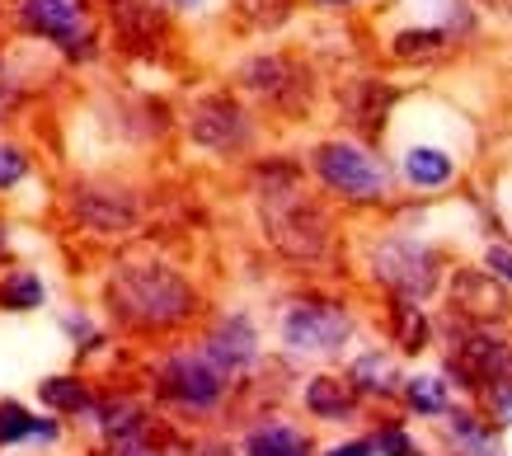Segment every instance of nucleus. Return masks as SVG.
<instances>
[{"label":"nucleus","instance_id":"nucleus-3","mask_svg":"<svg viewBox=\"0 0 512 456\" xmlns=\"http://www.w3.org/2000/svg\"><path fill=\"white\" fill-rule=\"evenodd\" d=\"M24 19L38 33L57 38V43H76L80 38V5L76 0H24Z\"/></svg>","mask_w":512,"mask_h":456},{"label":"nucleus","instance_id":"nucleus-9","mask_svg":"<svg viewBox=\"0 0 512 456\" xmlns=\"http://www.w3.org/2000/svg\"><path fill=\"white\" fill-rule=\"evenodd\" d=\"M24 433H38V424H29L15 405L0 409V438H24Z\"/></svg>","mask_w":512,"mask_h":456},{"label":"nucleus","instance_id":"nucleus-7","mask_svg":"<svg viewBox=\"0 0 512 456\" xmlns=\"http://www.w3.org/2000/svg\"><path fill=\"white\" fill-rule=\"evenodd\" d=\"M212 353H217L221 362H245V358H254V334H249L245 320H231V330L212 339Z\"/></svg>","mask_w":512,"mask_h":456},{"label":"nucleus","instance_id":"nucleus-13","mask_svg":"<svg viewBox=\"0 0 512 456\" xmlns=\"http://www.w3.org/2000/svg\"><path fill=\"white\" fill-rule=\"evenodd\" d=\"M174 5H198V0H174Z\"/></svg>","mask_w":512,"mask_h":456},{"label":"nucleus","instance_id":"nucleus-12","mask_svg":"<svg viewBox=\"0 0 512 456\" xmlns=\"http://www.w3.org/2000/svg\"><path fill=\"white\" fill-rule=\"evenodd\" d=\"M329 456H372V447L367 442H348V447H339V452H329Z\"/></svg>","mask_w":512,"mask_h":456},{"label":"nucleus","instance_id":"nucleus-11","mask_svg":"<svg viewBox=\"0 0 512 456\" xmlns=\"http://www.w3.org/2000/svg\"><path fill=\"white\" fill-rule=\"evenodd\" d=\"M489 268H494V278H503V283H512V250H503V245H494V250H489Z\"/></svg>","mask_w":512,"mask_h":456},{"label":"nucleus","instance_id":"nucleus-4","mask_svg":"<svg viewBox=\"0 0 512 456\" xmlns=\"http://www.w3.org/2000/svg\"><path fill=\"white\" fill-rule=\"evenodd\" d=\"M451 156L442 146H414L409 156H404V179L414 184V189H442L451 179Z\"/></svg>","mask_w":512,"mask_h":456},{"label":"nucleus","instance_id":"nucleus-10","mask_svg":"<svg viewBox=\"0 0 512 456\" xmlns=\"http://www.w3.org/2000/svg\"><path fill=\"white\" fill-rule=\"evenodd\" d=\"M19 174H24V156H19L15 146H0V189L15 184Z\"/></svg>","mask_w":512,"mask_h":456},{"label":"nucleus","instance_id":"nucleus-8","mask_svg":"<svg viewBox=\"0 0 512 456\" xmlns=\"http://www.w3.org/2000/svg\"><path fill=\"white\" fill-rule=\"evenodd\" d=\"M409 395H414V405L428 409V414H437V409L447 405V395H442V381L437 377H419L414 386H409Z\"/></svg>","mask_w":512,"mask_h":456},{"label":"nucleus","instance_id":"nucleus-6","mask_svg":"<svg viewBox=\"0 0 512 456\" xmlns=\"http://www.w3.org/2000/svg\"><path fill=\"white\" fill-rule=\"evenodd\" d=\"M249 456H306V438L282 424L259 428V433L249 438Z\"/></svg>","mask_w":512,"mask_h":456},{"label":"nucleus","instance_id":"nucleus-1","mask_svg":"<svg viewBox=\"0 0 512 456\" xmlns=\"http://www.w3.org/2000/svg\"><path fill=\"white\" fill-rule=\"evenodd\" d=\"M315 170L325 179L329 189L348 193L357 203H372V198H386L390 189V174L386 165L376 156H367L362 146H348V142H329L315 151Z\"/></svg>","mask_w":512,"mask_h":456},{"label":"nucleus","instance_id":"nucleus-2","mask_svg":"<svg viewBox=\"0 0 512 456\" xmlns=\"http://www.w3.org/2000/svg\"><path fill=\"white\" fill-rule=\"evenodd\" d=\"M348 334V315L334 306H296L282 325V339L292 353H334Z\"/></svg>","mask_w":512,"mask_h":456},{"label":"nucleus","instance_id":"nucleus-5","mask_svg":"<svg viewBox=\"0 0 512 456\" xmlns=\"http://www.w3.org/2000/svg\"><path fill=\"white\" fill-rule=\"evenodd\" d=\"M174 381H179V391L193 400V405H212L221 395V377L207 367V362H174Z\"/></svg>","mask_w":512,"mask_h":456}]
</instances>
